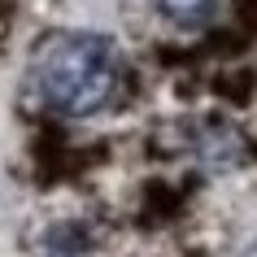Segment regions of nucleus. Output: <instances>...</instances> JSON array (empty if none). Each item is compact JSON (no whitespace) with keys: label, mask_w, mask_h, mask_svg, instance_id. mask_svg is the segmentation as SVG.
Wrapping results in <instances>:
<instances>
[{"label":"nucleus","mask_w":257,"mask_h":257,"mask_svg":"<svg viewBox=\"0 0 257 257\" xmlns=\"http://www.w3.org/2000/svg\"><path fill=\"white\" fill-rule=\"evenodd\" d=\"M35 92L53 113L61 118H87L96 109L109 105V96L118 87V61L113 44L92 31H66L44 40L35 57Z\"/></svg>","instance_id":"obj_1"},{"label":"nucleus","mask_w":257,"mask_h":257,"mask_svg":"<svg viewBox=\"0 0 257 257\" xmlns=\"http://www.w3.org/2000/svg\"><path fill=\"white\" fill-rule=\"evenodd\" d=\"M192 153L205 170H231V166L244 157V140L231 131L227 122H205L196 140H192Z\"/></svg>","instance_id":"obj_2"},{"label":"nucleus","mask_w":257,"mask_h":257,"mask_svg":"<svg viewBox=\"0 0 257 257\" xmlns=\"http://www.w3.org/2000/svg\"><path fill=\"white\" fill-rule=\"evenodd\" d=\"M44 257H87V231L79 222H57L44 235Z\"/></svg>","instance_id":"obj_3"},{"label":"nucleus","mask_w":257,"mask_h":257,"mask_svg":"<svg viewBox=\"0 0 257 257\" xmlns=\"http://www.w3.org/2000/svg\"><path fill=\"white\" fill-rule=\"evenodd\" d=\"M162 5V14L179 27H201L205 18L214 14V0H157Z\"/></svg>","instance_id":"obj_4"}]
</instances>
